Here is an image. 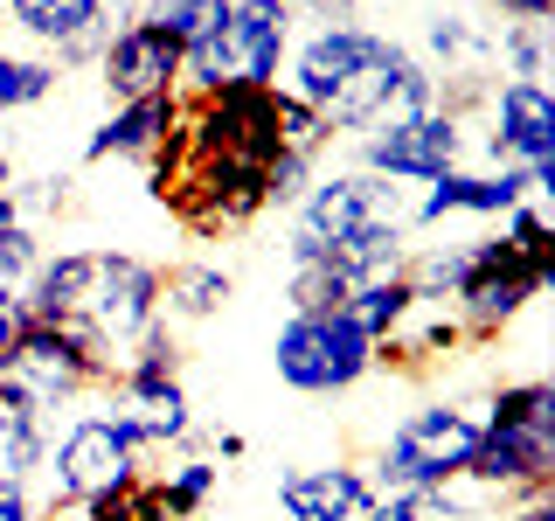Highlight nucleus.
<instances>
[{
    "label": "nucleus",
    "mask_w": 555,
    "mask_h": 521,
    "mask_svg": "<svg viewBox=\"0 0 555 521\" xmlns=\"http://www.w3.org/2000/svg\"><path fill=\"white\" fill-rule=\"evenodd\" d=\"M22 320H77L91 327L104 355H126V347L160 320V265L132 251H42V265L22 278L14 292Z\"/></svg>",
    "instance_id": "f257e3e1"
},
{
    "label": "nucleus",
    "mask_w": 555,
    "mask_h": 521,
    "mask_svg": "<svg viewBox=\"0 0 555 521\" xmlns=\"http://www.w3.org/2000/svg\"><path fill=\"white\" fill-rule=\"evenodd\" d=\"M292 8L285 0H230L195 42L181 49V91L222 98V91H271L292 56Z\"/></svg>",
    "instance_id": "f03ea898"
},
{
    "label": "nucleus",
    "mask_w": 555,
    "mask_h": 521,
    "mask_svg": "<svg viewBox=\"0 0 555 521\" xmlns=\"http://www.w3.org/2000/svg\"><path fill=\"white\" fill-rule=\"evenodd\" d=\"M410 188L403 181H382L369 167H340V174H312V188L292 208V237H285V265H326L347 237L375 230H410Z\"/></svg>",
    "instance_id": "7ed1b4c3"
},
{
    "label": "nucleus",
    "mask_w": 555,
    "mask_h": 521,
    "mask_svg": "<svg viewBox=\"0 0 555 521\" xmlns=\"http://www.w3.org/2000/svg\"><path fill=\"white\" fill-rule=\"evenodd\" d=\"M479 424H486V396H473V404H416L389 431V445L375 452V466H361V473H369L375 494H430V486H451V480H465Z\"/></svg>",
    "instance_id": "20e7f679"
},
{
    "label": "nucleus",
    "mask_w": 555,
    "mask_h": 521,
    "mask_svg": "<svg viewBox=\"0 0 555 521\" xmlns=\"http://www.w3.org/2000/svg\"><path fill=\"white\" fill-rule=\"evenodd\" d=\"M271 369L292 396H347L382 369V347L361 334L354 313H292L271 341Z\"/></svg>",
    "instance_id": "39448f33"
},
{
    "label": "nucleus",
    "mask_w": 555,
    "mask_h": 521,
    "mask_svg": "<svg viewBox=\"0 0 555 521\" xmlns=\"http://www.w3.org/2000/svg\"><path fill=\"white\" fill-rule=\"evenodd\" d=\"M146 466L139 452L126 445V431L112 424L104 410H77L63 431H49V452H42V486H35V508H63V500H91V494H112V486H132Z\"/></svg>",
    "instance_id": "423d86ee"
},
{
    "label": "nucleus",
    "mask_w": 555,
    "mask_h": 521,
    "mask_svg": "<svg viewBox=\"0 0 555 521\" xmlns=\"http://www.w3.org/2000/svg\"><path fill=\"white\" fill-rule=\"evenodd\" d=\"M98 390H112V369H98L91 355H77L56 327H42V320L14 327V347H8V361H0V396L56 417V410L83 404V396H98Z\"/></svg>",
    "instance_id": "0eeeda50"
},
{
    "label": "nucleus",
    "mask_w": 555,
    "mask_h": 521,
    "mask_svg": "<svg viewBox=\"0 0 555 521\" xmlns=\"http://www.w3.org/2000/svg\"><path fill=\"white\" fill-rule=\"evenodd\" d=\"M361 167L382 174V181L424 188V181H438V174L465 167V126L444 118L438 104H430V112H410V118H382V126L361 132Z\"/></svg>",
    "instance_id": "6e6552de"
},
{
    "label": "nucleus",
    "mask_w": 555,
    "mask_h": 521,
    "mask_svg": "<svg viewBox=\"0 0 555 521\" xmlns=\"http://www.w3.org/2000/svg\"><path fill=\"white\" fill-rule=\"evenodd\" d=\"M465 480L486 486L500 508L534 494H555V431L534 424H479V445L465 459Z\"/></svg>",
    "instance_id": "1a4fd4ad"
},
{
    "label": "nucleus",
    "mask_w": 555,
    "mask_h": 521,
    "mask_svg": "<svg viewBox=\"0 0 555 521\" xmlns=\"http://www.w3.org/2000/svg\"><path fill=\"white\" fill-rule=\"evenodd\" d=\"M396 35H382V28H369V22H320V28H306V42H292V84L285 91L292 98H306L312 112H326L334 104V91L354 69H369L382 49H389Z\"/></svg>",
    "instance_id": "9d476101"
},
{
    "label": "nucleus",
    "mask_w": 555,
    "mask_h": 521,
    "mask_svg": "<svg viewBox=\"0 0 555 521\" xmlns=\"http://www.w3.org/2000/svg\"><path fill=\"white\" fill-rule=\"evenodd\" d=\"M98 84H104L112 104L181 91V42H167L153 22L126 14V22L112 28V42H104V56H98Z\"/></svg>",
    "instance_id": "9b49d317"
},
{
    "label": "nucleus",
    "mask_w": 555,
    "mask_h": 521,
    "mask_svg": "<svg viewBox=\"0 0 555 521\" xmlns=\"http://www.w3.org/2000/svg\"><path fill=\"white\" fill-rule=\"evenodd\" d=\"M486 161L493 167H534L555 161V91L548 84H493L486 98Z\"/></svg>",
    "instance_id": "f8f14e48"
},
{
    "label": "nucleus",
    "mask_w": 555,
    "mask_h": 521,
    "mask_svg": "<svg viewBox=\"0 0 555 521\" xmlns=\"http://www.w3.org/2000/svg\"><path fill=\"white\" fill-rule=\"evenodd\" d=\"M548 285H555V278H542L534 265H520V257H507V265H486L479 278H465V285L451 292V313H459L465 347H493Z\"/></svg>",
    "instance_id": "ddd939ff"
},
{
    "label": "nucleus",
    "mask_w": 555,
    "mask_h": 521,
    "mask_svg": "<svg viewBox=\"0 0 555 521\" xmlns=\"http://www.w3.org/2000/svg\"><path fill=\"white\" fill-rule=\"evenodd\" d=\"M520 202H534L528 195V167H486V174L451 167V174H438V181L416 188L410 230H430V223H444V216H486V223H500Z\"/></svg>",
    "instance_id": "4468645a"
},
{
    "label": "nucleus",
    "mask_w": 555,
    "mask_h": 521,
    "mask_svg": "<svg viewBox=\"0 0 555 521\" xmlns=\"http://www.w3.org/2000/svg\"><path fill=\"white\" fill-rule=\"evenodd\" d=\"M104 417L126 431V445L146 459V452H195V404L188 390H146V396H126V390H104Z\"/></svg>",
    "instance_id": "2eb2a0df"
},
{
    "label": "nucleus",
    "mask_w": 555,
    "mask_h": 521,
    "mask_svg": "<svg viewBox=\"0 0 555 521\" xmlns=\"http://www.w3.org/2000/svg\"><path fill=\"white\" fill-rule=\"evenodd\" d=\"M375 486L361 466H299L278 473V514L285 521H361Z\"/></svg>",
    "instance_id": "dca6fc26"
},
{
    "label": "nucleus",
    "mask_w": 555,
    "mask_h": 521,
    "mask_svg": "<svg viewBox=\"0 0 555 521\" xmlns=\"http://www.w3.org/2000/svg\"><path fill=\"white\" fill-rule=\"evenodd\" d=\"M173 126H181V91L112 104V118L83 132V161H91V167L98 161H153V153L173 139Z\"/></svg>",
    "instance_id": "f3484780"
},
{
    "label": "nucleus",
    "mask_w": 555,
    "mask_h": 521,
    "mask_svg": "<svg viewBox=\"0 0 555 521\" xmlns=\"http://www.w3.org/2000/svg\"><path fill=\"white\" fill-rule=\"evenodd\" d=\"M465 347V334H459V313H451V300H416L403 320H396V334L382 341V361L389 369H430V361H451Z\"/></svg>",
    "instance_id": "a211bd4d"
},
{
    "label": "nucleus",
    "mask_w": 555,
    "mask_h": 521,
    "mask_svg": "<svg viewBox=\"0 0 555 521\" xmlns=\"http://www.w3.org/2000/svg\"><path fill=\"white\" fill-rule=\"evenodd\" d=\"M424 63L430 77H486L493 69V35H486L473 14H424Z\"/></svg>",
    "instance_id": "6ab92c4d"
},
{
    "label": "nucleus",
    "mask_w": 555,
    "mask_h": 521,
    "mask_svg": "<svg viewBox=\"0 0 555 521\" xmlns=\"http://www.w3.org/2000/svg\"><path fill=\"white\" fill-rule=\"evenodd\" d=\"M236 278L208 257H188V265H160V320H216L230 306Z\"/></svg>",
    "instance_id": "aec40b11"
},
{
    "label": "nucleus",
    "mask_w": 555,
    "mask_h": 521,
    "mask_svg": "<svg viewBox=\"0 0 555 521\" xmlns=\"http://www.w3.org/2000/svg\"><path fill=\"white\" fill-rule=\"evenodd\" d=\"M8 22L56 56L63 42H77L98 22H112V0H8Z\"/></svg>",
    "instance_id": "412c9836"
},
{
    "label": "nucleus",
    "mask_w": 555,
    "mask_h": 521,
    "mask_svg": "<svg viewBox=\"0 0 555 521\" xmlns=\"http://www.w3.org/2000/svg\"><path fill=\"white\" fill-rule=\"evenodd\" d=\"M173 382H181V341H173V320H153L146 334H139L126 355H118L112 390L146 396V390H173Z\"/></svg>",
    "instance_id": "4be33fe9"
},
{
    "label": "nucleus",
    "mask_w": 555,
    "mask_h": 521,
    "mask_svg": "<svg viewBox=\"0 0 555 521\" xmlns=\"http://www.w3.org/2000/svg\"><path fill=\"white\" fill-rule=\"evenodd\" d=\"M42 452H49V417L0 396V480H28L42 473Z\"/></svg>",
    "instance_id": "5701e85b"
},
{
    "label": "nucleus",
    "mask_w": 555,
    "mask_h": 521,
    "mask_svg": "<svg viewBox=\"0 0 555 521\" xmlns=\"http://www.w3.org/2000/svg\"><path fill=\"white\" fill-rule=\"evenodd\" d=\"M486 424H534V431H555V382H548V376L500 382V390L486 396Z\"/></svg>",
    "instance_id": "b1692460"
},
{
    "label": "nucleus",
    "mask_w": 555,
    "mask_h": 521,
    "mask_svg": "<svg viewBox=\"0 0 555 521\" xmlns=\"http://www.w3.org/2000/svg\"><path fill=\"white\" fill-rule=\"evenodd\" d=\"M416 306V292H410V278L396 271V278H375V285H354V300H347V313L361 320V334H369L375 347L396 334V320Z\"/></svg>",
    "instance_id": "393cba45"
},
{
    "label": "nucleus",
    "mask_w": 555,
    "mask_h": 521,
    "mask_svg": "<svg viewBox=\"0 0 555 521\" xmlns=\"http://www.w3.org/2000/svg\"><path fill=\"white\" fill-rule=\"evenodd\" d=\"M56 84H63V69L49 56H14V49H0V112H28V104H42Z\"/></svg>",
    "instance_id": "a878e982"
},
{
    "label": "nucleus",
    "mask_w": 555,
    "mask_h": 521,
    "mask_svg": "<svg viewBox=\"0 0 555 521\" xmlns=\"http://www.w3.org/2000/svg\"><path fill=\"white\" fill-rule=\"evenodd\" d=\"M500 237L514 243V257L520 265H534L542 278H555V223L542 216V202H520L500 216Z\"/></svg>",
    "instance_id": "bb28decb"
},
{
    "label": "nucleus",
    "mask_w": 555,
    "mask_h": 521,
    "mask_svg": "<svg viewBox=\"0 0 555 521\" xmlns=\"http://www.w3.org/2000/svg\"><path fill=\"white\" fill-rule=\"evenodd\" d=\"M493 63L507 69L514 84H542L548 77V28H534V22H507L493 35Z\"/></svg>",
    "instance_id": "cd10ccee"
},
{
    "label": "nucleus",
    "mask_w": 555,
    "mask_h": 521,
    "mask_svg": "<svg viewBox=\"0 0 555 521\" xmlns=\"http://www.w3.org/2000/svg\"><path fill=\"white\" fill-rule=\"evenodd\" d=\"M292 313H340L354 300V285L334 271V265H292V285H285Z\"/></svg>",
    "instance_id": "c85d7f7f"
},
{
    "label": "nucleus",
    "mask_w": 555,
    "mask_h": 521,
    "mask_svg": "<svg viewBox=\"0 0 555 521\" xmlns=\"http://www.w3.org/2000/svg\"><path fill=\"white\" fill-rule=\"evenodd\" d=\"M160 486H167L173 500H181L188 514H202L208 500H216V486H222V466L208 459V452H181V459H173L167 473H160Z\"/></svg>",
    "instance_id": "c756f323"
},
{
    "label": "nucleus",
    "mask_w": 555,
    "mask_h": 521,
    "mask_svg": "<svg viewBox=\"0 0 555 521\" xmlns=\"http://www.w3.org/2000/svg\"><path fill=\"white\" fill-rule=\"evenodd\" d=\"M222 8H230V0H146V8H139V22H153V28L167 35V42H181V49H188Z\"/></svg>",
    "instance_id": "7c9ffc66"
},
{
    "label": "nucleus",
    "mask_w": 555,
    "mask_h": 521,
    "mask_svg": "<svg viewBox=\"0 0 555 521\" xmlns=\"http://www.w3.org/2000/svg\"><path fill=\"white\" fill-rule=\"evenodd\" d=\"M278 139H285L292 153H312V161H320V153L334 147V132H326V118L312 112L306 98H292L285 84H278Z\"/></svg>",
    "instance_id": "2f4dec72"
},
{
    "label": "nucleus",
    "mask_w": 555,
    "mask_h": 521,
    "mask_svg": "<svg viewBox=\"0 0 555 521\" xmlns=\"http://www.w3.org/2000/svg\"><path fill=\"white\" fill-rule=\"evenodd\" d=\"M312 174H320V161H312V153L278 147V161L264 167V208H299V195L312 188Z\"/></svg>",
    "instance_id": "473e14b6"
},
{
    "label": "nucleus",
    "mask_w": 555,
    "mask_h": 521,
    "mask_svg": "<svg viewBox=\"0 0 555 521\" xmlns=\"http://www.w3.org/2000/svg\"><path fill=\"white\" fill-rule=\"evenodd\" d=\"M69 188H77V181H69L63 167L56 174H28V181L14 174V216H22L28 230H35V216H63V208H69Z\"/></svg>",
    "instance_id": "72a5a7b5"
},
{
    "label": "nucleus",
    "mask_w": 555,
    "mask_h": 521,
    "mask_svg": "<svg viewBox=\"0 0 555 521\" xmlns=\"http://www.w3.org/2000/svg\"><path fill=\"white\" fill-rule=\"evenodd\" d=\"M42 265V237L28 230V223H0V285L22 292V278Z\"/></svg>",
    "instance_id": "f704fd0d"
},
{
    "label": "nucleus",
    "mask_w": 555,
    "mask_h": 521,
    "mask_svg": "<svg viewBox=\"0 0 555 521\" xmlns=\"http://www.w3.org/2000/svg\"><path fill=\"white\" fill-rule=\"evenodd\" d=\"M126 521H195V514L160 486V473H139L132 494H126Z\"/></svg>",
    "instance_id": "c9c22d12"
},
{
    "label": "nucleus",
    "mask_w": 555,
    "mask_h": 521,
    "mask_svg": "<svg viewBox=\"0 0 555 521\" xmlns=\"http://www.w3.org/2000/svg\"><path fill=\"white\" fill-rule=\"evenodd\" d=\"M126 494L132 486H112V494H91V500H63V508H42V521H126Z\"/></svg>",
    "instance_id": "e433bc0d"
},
{
    "label": "nucleus",
    "mask_w": 555,
    "mask_h": 521,
    "mask_svg": "<svg viewBox=\"0 0 555 521\" xmlns=\"http://www.w3.org/2000/svg\"><path fill=\"white\" fill-rule=\"evenodd\" d=\"M285 8H292V22H312V28H320V22H354L361 0H285Z\"/></svg>",
    "instance_id": "4c0bfd02"
},
{
    "label": "nucleus",
    "mask_w": 555,
    "mask_h": 521,
    "mask_svg": "<svg viewBox=\"0 0 555 521\" xmlns=\"http://www.w3.org/2000/svg\"><path fill=\"white\" fill-rule=\"evenodd\" d=\"M195 445H208V459H216V466H222V459H230V466L250 459V439H243V431H222V424H216V431L195 424Z\"/></svg>",
    "instance_id": "58836bf2"
},
{
    "label": "nucleus",
    "mask_w": 555,
    "mask_h": 521,
    "mask_svg": "<svg viewBox=\"0 0 555 521\" xmlns=\"http://www.w3.org/2000/svg\"><path fill=\"white\" fill-rule=\"evenodd\" d=\"M0 521H42V508H35V486H28V480H0Z\"/></svg>",
    "instance_id": "ea45409f"
},
{
    "label": "nucleus",
    "mask_w": 555,
    "mask_h": 521,
    "mask_svg": "<svg viewBox=\"0 0 555 521\" xmlns=\"http://www.w3.org/2000/svg\"><path fill=\"white\" fill-rule=\"evenodd\" d=\"M361 521H424V514H416V500H410V494H375Z\"/></svg>",
    "instance_id": "a19ab883"
},
{
    "label": "nucleus",
    "mask_w": 555,
    "mask_h": 521,
    "mask_svg": "<svg viewBox=\"0 0 555 521\" xmlns=\"http://www.w3.org/2000/svg\"><path fill=\"white\" fill-rule=\"evenodd\" d=\"M493 521H555V494H534V500H514V508H500Z\"/></svg>",
    "instance_id": "79ce46f5"
},
{
    "label": "nucleus",
    "mask_w": 555,
    "mask_h": 521,
    "mask_svg": "<svg viewBox=\"0 0 555 521\" xmlns=\"http://www.w3.org/2000/svg\"><path fill=\"white\" fill-rule=\"evenodd\" d=\"M14 327H22V306H14V285H0V361L14 347Z\"/></svg>",
    "instance_id": "37998d69"
},
{
    "label": "nucleus",
    "mask_w": 555,
    "mask_h": 521,
    "mask_svg": "<svg viewBox=\"0 0 555 521\" xmlns=\"http://www.w3.org/2000/svg\"><path fill=\"white\" fill-rule=\"evenodd\" d=\"M0 223H22L14 216V153L0 147Z\"/></svg>",
    "instance_id": "c03bdc74"
},
{
    "label": "nucleus",
    "mask_w": 555,
    "mask_h": 521,
    "mask_svg": "<svg viewBox=\"0 0 555 521\" xmlns=\"http://www.w3.org/2000/svg\"><path fill=\"white\" fill-rule=\"evenodd\" d=\"M479 8H500V0H479Z\"/></svg>",
    "instance_id": "a18cd8bd"
}]
</instances>
